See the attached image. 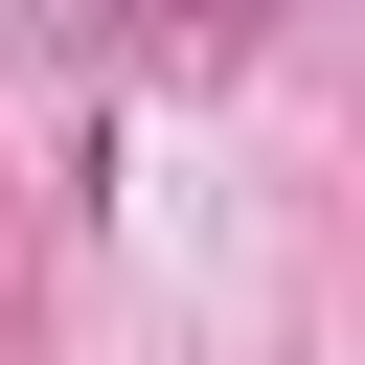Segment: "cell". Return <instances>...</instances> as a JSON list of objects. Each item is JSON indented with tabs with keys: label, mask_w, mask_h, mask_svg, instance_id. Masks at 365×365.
Instances as JSON below:
<instances>
[{
	"label": "cell",
	"mask_w": 365,
	"mask_h": 365,
	"mask_svg": "<svg viewBox=\"0 0 365 365\" xmlns=\"http://www.w3.org/2000/svg\"><path fill=\"white\" fill-rule=\"evenodd\" d=\"M114 23H228V0H114Z\"/></svg>",
	"instance_id": "1"
}]
</instances>
